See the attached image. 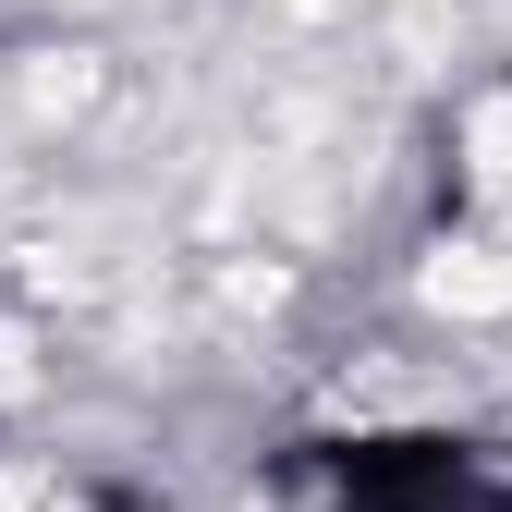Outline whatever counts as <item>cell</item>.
Masks as SVG:
<instances>
[{"instance_id":"cell-1","label":"cell","mask_w":512,"mask_h":512,"mask_svg":"<svg viewBox=\"0 0 512 512\" xmlns=\"http://www.w3.org/2000/svg\"><path fill=\"white\" fill-rule=\"evenodd\" d=\"M427 293L452 305V317H500V305H512V256H488V244H452V256L427 269Z\"/></svg>"},{"instance_id":"cell-2","label":"cell","mask_w":512,"mask_h":512,"mask_svg":"<svg viewBox=\"0 0 512 512\" xmlns=\"http://www.w3.org/2000/svg\"><path fill=\"white\" fill-rule=\"evenodd\" d=\"M464 159H476V183H512V98H488L464 122Z\"/></svg>"}]
</instances>
